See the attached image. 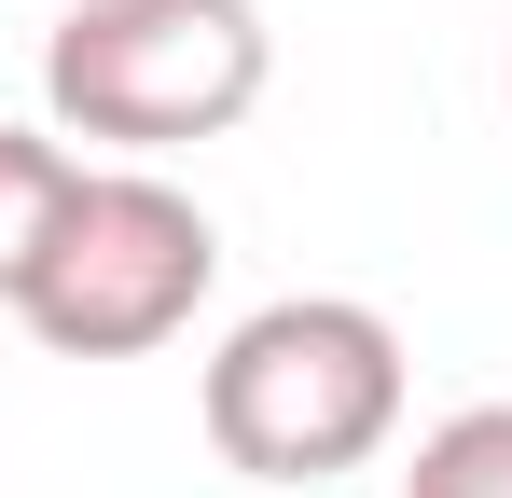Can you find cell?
<instances>
[{"instance_id":"6da1fadb","label":"cell","mask_w":512,"mask_h":498,"mask_svg":"<svg viewBox=\"0 0 512 498\" xmlns=\"http://www.w3.org/2000/svg\"><path fill=\"white\" fill-rule=\"evenodd\" d=\"M402 429V332L346 291L250 305L208 360V443L250 485H333Z\"/></svg>"},{"instance_id":"7a4b0ae2","label":"cell","mask_w":512,"mask_h":498,"mask_svg":"<svg viewBox=\"0 0 512 498\" xmlns=\"http://www.w3.org/2000/svg\"><path fill=\"white\" fill-rule=\"evenodd\" d=\"M263 70L277 42L250 0H70V28L42 42L56 139H111V153H180L250 125Z\"/></svg>"},{"instance_id":"3957f363","label":"cell","mask_w":512,"mask_h":498,"mask_svg":"<svg viewBox=\"0 0 512 498\" xmlns=\"http://www.w3.org/2000/svg\"><path fill=\"white\" fill-rule=\"evenodd\" d=\"M208 277H222V236H208V208L180 180L84 166L70 208H56V236H42V263H28V291H14V319L56 360H139V346L194 332Z\"/></svg>"},{"instance_id":"277c9868","label":"cell","mask_w":512,"mask_h":498,"mask_svg":"<svg viewBox=\"0 0 512 498\" xmlns=\"http://www.w3.org/2000/svg\"><path fill=\"white\" fill-rule=\"evenodd\" d=\"M70 180H84V153H70V139H42V125H0V305L28 291V263H42V236H56Z\"/></svg>"},{"instance_id":"5b68a950","label":"cell","mask_w":512,"mask_h":498,"mask_svg":"<svg viewBox=\"0 0 512 498\" xmlns=\"http://www.w3.org/2000/svg\"><path fill=\"white\" fill-rule=\"evenodd\" d=\"M402 498H512V402L443 415L416 443V471H402Z\"/></svg>"}]
</instances>
